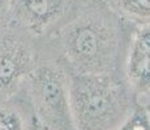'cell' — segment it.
<instances>
[{"label":"cell","instance_id":"cell-10","mask_svg":"<svg viewBox=\"0 0 150 130\" xmlns=\"http://www.w3.org/2000/svg\"><path fill=\"white\" fill-rule=\"evenodd\" d=\"M11 0H0V29L7 26V16Z\"/></svg>","mask_w":150,"mask_h":130},{"label":"cell","instance_id":"cell-5","mask_svg":"<svg viewBox=\"0 0 150 130\" xmlns=\"http://www.w3.org/2000/svg\"><path fill=\"white\" fill-rule=\"evenodd\" d=\"M79 0H11L7 27L45 42L73 12Z\"/></svg>","mask_w":150,"mask_h":130},{"label":"cell","instance_id":"cell-7","mask_svg":"<svg viewBox=\"0 0 150 130\" xmlns=\"http://www.w3.org/2000/svg\"><path fill=\"white\" fill-rule=\"evenodd\" d=\"M33 120L34 115L24 89L0 103V130H30Z\"/></svg>","mask_w":150,"mask_h":130},{"label":"cell","instance_id":"cell-1","mask_svg":"<svg viewBox=\"0 0 150 130\" xmlns=\"http://www.w3.org/2000/svg\"><path fill=\"white\" fill-rule=\"evenodd\" d=\"M134 29L107 0H79L67 21L41 43V53L56 57L71 74L123 73Z\"/></svg>","mask_w":150,"mask_h":130},{"label":"cell","instance_id":"cell-6","mask_svg":"<svg viewBox=\"0 0 150 130\" xmlns=\"http://www.w3.org/2000/svg\"><path fill=\"white\" fill-rule=\"evenodd\" d=\"M123 74L137 100L150 96V25L138 26L132 33Z\"/></svg>","mask_w":150,"mask_h":130},{"label":"cell","instance_id":"cell-8","mask_svg":"<svg viewBox=\"0 0 150 130\" xmlns=\"http://www.w3.org/2000/svg\"><path fill=\"white\" fill-rule=\"evenodd\" d=\"M107 3L133 27L150 25V0H107Z\"/></svg>","mask_w":150,"mask_h":130},{"label":"cell","instance_id":"cell-2","mask_svg":"<svg viewBox=\"0 0 150 130\" xmlns=\"http://www.w3.org/2000/svg\"><path fill=\"white\" fill-rule=\"evenodd\" d=\"M69 100L76 130H115L137 104L123 73L71 74Z\"/></svg>","mask_w":150,"mask_h":130},{"label":"cell","instance_id":"cell-9","mask_svg":"<svg viewBox=\"0 0 150 130\" xmlns=\"http://www.w3.org/2000/svg\"><path fill=\"white\" fill-rule=\"evenodd\" d=\"M115 130H150V115L146 108L137 102L128 117Z\"/></svg>","mask_w":150,"mask_h":130},{"label":"cell","instance_id":"cell-4","mask_svg":"<svg viewBox=\"0 0 150 130\" xmlns=\"http://www.w3.org/2000/svg\"><path fill=\"white\" fill-rule=\"evenodd\" d=\"M41 59V42L11 27L0 29V103L24 87Z\"/></svg>","mask_w":150,"mask_h":130},{"label":"cell","instance_id":"cell-12","mask_svg":"<svg viewBox=\"0 0 150 130\" xmlns=\"http://www.w3.org/2000/svg\"><path fill=\"white\" fill-rule=\"evenodd\" d=\"M140 104H142L144 107L146 108V111L149 112V115H150V96L148 98H145V99H141V100H137Z\"/></svg>","mask_w":150,"mask_h":130},{"label":"cell","instance_id":"cell-3","mask_svg":"<svg viewBox=\"0 0 150 130\" xmlns=\"http://www.w3.org/2000/svg\"><path fill=\"white\" fill-rule=\"evenodd\" d=\"M69 78L65 66L51 55H41L24 83V92L37 121L48 130H76L71 112Z\"/></svg>","mask_w":150,"mask_h":130},{"label":"cell","instance_id":"cell-11","mask_svg":"<svg viewBox=\"0 0 150 130\" xmlns=\"http://www.w3.org/2000/svg\"><path fill=\"white\" fill-rule=\"evenodd\" d=\"M30 130H48L46 126H43L39 121H37V118L34 117V120H33V124H31V128Z\"/></svg>","mask_w":150,"mask_h":130}]
</instances>
